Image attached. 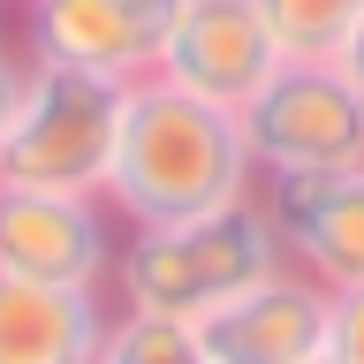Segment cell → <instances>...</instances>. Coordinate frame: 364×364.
<instances>
[{"label": "cell", "instance_id": "obj_9", "mask_svg": "<svg viewBox=\"0 0 364 364\" xmlns=\"http://www.w3.org/2000/svg\"><path fill=\"white\" fill-rule=\"evenodd\" d=\"M159 16L167 8H144V0H23V61L136 84L152 76Z\"/></svg>", "mask_w": 364, "mask_h": 364}, {"label": "cell", "instance_id": "obj_14", "mask_svg": "<svg viewBox=\"0 0 364 364\" xmlns=\"http://www.w3.org/2000/svg\"><path fill=\"white\" fill-rule=\"evenodd\" d=\"M23 76H31V61H23V53H8V38H0V144H8V129H16Z\"/></svg>", "mask_w": 364, "mask_h": 364}, {"label": "cell", "instance_id": "obj_18", "mask_svg": "<svg viewBox=\"0 0 364 364\" xmlns=\"http://www.w3.org/2000/svg\"><path fill=\"white\" fill-rule=\"evenodd\" d=\"M0 8H23V0H0Z\"/></svg>", "mask_w": 364, "mask_h": 364}, {"label": "cell", "instance_id": "obj_6", "mask_svg": "<svg viewBox=\"0 0 364 364\" xmlns=\"http://www.w3.org/2000/svg\"><path fill=\"white\" fill-rule=\"evenodd\" d=\"M273 68H281V46H273L258 0H167L152 76L198 91L213 107H243Z\"/></svg>", "mask_w": 364, "mask_h": 364}, {"label": "cell", "instance_id": "obj_10", "mask_svg": "<svg viewBox=\"0 0 364 364\" xmlns=\"http://www.w3.org/2000/svg\"><path fill=\"white\" fill-rule=\"evenodd\" d=\"M107 311V289H53L0 273V364H91Z\"/></svg>", "mask_w": 364, "mask_h": 364}, {"label": "cell", "instance_id": "obj_11", "mask_svg": "<svg viewBox=\"0 0 364 364\" xmlns=\"http://www.w3.org/2000/svg\"><path fill=\"white\" fill-rule=\"evenodd\" d=\"M91 364H205V349H198V326H190V318L114 304V311H107V334H99V357H91Z\"/></svg>", "mask_w": 364, "mask_h": 364}, {"label": "cell", "instance_id": "obj_17", "mask_svg": "<svg viewBox=\"0 0 364 364\" xmlns=\"http://www.w3.org/2000/svg\"><path fill=\"white\" fill-rule=\"evenodd\" d=\"M144 8H167V0H144Z\"/></svg>", "mask_w": 364, "mask_h": 364}, {"label": "cell", "instance_id": "obj_16", "mask_svg": "<svg viewBox=\"0 0 364 364\" xmlns=\"http://www.w3.org/2000/svg\"><path fill=\"white\" fill-rule=\"evenodd\" d=\"M304 364H334V357H304Z\"/></svg>", "mask_w": 364, "mask_h": 364}, {"label": "cell", "instance_id": "obj_13", "mask_svg": "<svg viewBox=\"0 0 364 364\" xmlns=\"http://www.w3.org/2000/svg\"><path fill=\"white\" fill-rule=\"evenodd\" d=\"M326 357L364 364V289H334V304H326Z\"/></svg>", "mask_w": 364, "mask_h": 364}, {"label": "cell", "instance_id": "obj_7", "mask_svg": "<svg viewBox=\"0 0 364 364\" xmlns=\"http://www.w3.org/2000/svg\"><path fill=\"white\" fill-rule=\"evenodd\" d=\"M281 258L318 289H364V167L341 175H266L258 182Z\"/></svg>", "mask_w": 364, "mask_h": 364}, {"label": "cell", "instance_id": "obj_12", "mask_svg": "<svg viewBox=\"0 0 364 364\" xmlns=\"http://www.w3.org/2000/svg\"><path fill=\"white\" fill-rule=\"evenodd\" d=\"M258 16L281 46V61H334L364 0H258Z\"/></svg>", "mask_w": 364, "mask_h": 364}, {"label": "cell", "instance_id": "obj_1", "mask_svg": "<svg viewBox=\"0 0 364 364\" xmlns=\"http://www.w3.org/2000/svg\"><path fill=\"white\" fill-rule=\"evenodd\" d=\"M122 228H159V220H198L220 205L258 198V167L243 144V114L213 107L167 76L122 84V122H114V159L107 190Z\"/></svg>", "mask_w": 364, "mask_h": 364}, {"label": "cell", "instance_id": "obj_3", "mask_svg": "<svg viewBox=\"0 0 364 364\" xmlns=\"http://www.w3.org/2000/svg\"><path fill=\"white\" fill-rule=\"evenodd\" d=\"M114 122H122V84L114 76L31 61L16 129L0 144V182L8 190H76V198H99L107 190V159H114Z\"/></svg>", "mask_w": 364, "mask_h": 364}, {"label": "cell", "instance_id": "obj_4", "mask_svg": "<svg viewBox=\"0 0 364 364\" xmlns=\"http://www.w3.org/2000/svg\"><path fill=\"white\" fill-rule=\"evenodd\" d=\"M235 114H243V144H250L258 182L364 167V91L334 61H281Z\"/></svg>", "mask_w": 364, "mask_h": 364}, {"label": "cell", "instance_id": "obj_8", "mask_svg": "<svg viewBox=\"0 0 364 364\" xmlns=\"http://www.w3.org/2000/svg\"><path fill=\"white\" fill-rule=\"evenodd\" d=\"M326 304L334 289H318L311 273L273 266L266 281H250L243 296H228L220 311L198 318L205 364H304L326 357Z\"/></svg>", "mask_w": 364, "mask_h": 364}, {"label": "cell", "instance_id": "obj_5", "mask_svg": "<svg viewBox=\"0 0 364 364\" xmlns=\"http://www.w3.org/2000/svg\"><path fill=\"white\" fill-rule=\"evenodd\" d=\"M114 250H122V220L107 198L0 182V273L53 281V289H107Z\"/></svg>", "mask_w": 364, "mask_h": 364}, {"label": "cell", "instance_id": "obj_15", "mask_svg": "<svg viewBox=\"0 0 364 364\" xmlns=\"http://www.w3.org/2000/svg\"><path fill=\"white\" fill-rule=\"evenodd\" d=\"M334 68H341V76H349V84L364 91V16L349 23V38H341V53H334Z\"/></svg>", "mask_w": 364, "mask_h": 364}, {"label": "cell", "instance_id": "obj_2", "mask_svg": "<svg viewBox=\"0 0 364 364\" xmlns=\"http://www.w3.org/2000/svg\"><path fill=\"white\" fill-rule=\"evenodd\" d=\"M273 266H289L281 235H273L266 205L243 198V205H220V213H198V220L122 228L107 296L129 304V311H167V318L198 326L205 311H220L228 296H243Z\"/></svg>", "mask_w": 364, "mask_h": 364}]
</instances>
